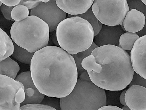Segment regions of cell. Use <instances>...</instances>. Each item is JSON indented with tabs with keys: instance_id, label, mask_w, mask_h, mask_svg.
Instances as JSON below:
<instances>
[{
	"instance_id": "cell-1",
	"label": "cell",
	"mask_w": 146,
	"mask_h": 110,
	"mask_svg": "<svg viewBox=\"0 0 146 110\" xmlns=\"http://www.w3.org/2000/svg\"><path fill=\"white\" fill-rule=\"evenodd\" d=\"M36 87L48 97L60 98L72 91L78 79L72 55L60 47L47 46L35 52L30 64Z\"/></svg>"
},
{
	"instance_id": "cell-2",
	"label": "cell",
	"mask_w": 146,
	"mask_h": 110,
	"mask_svg": "<svg viewBox=\"0 0 146 110\" xmlns=\"http://www.w3.org/2000/svg\"><path fill=\"white\" fill-rule=\"evenodd\" d=\"M82 65L93 83L110 91L125 88L134 73L129 55L121 48L113 45L95 48L83 60Z\"/></svg>"
},
{
	"instance_id": "cell-3",
	"label": "cell",
	"mask_w": 146,
	"mask_h": 110,
	"mask_svg": "<svg viewBox=\"0 0 146 110\" xmlns=\"http://www.w3.org/2000/svg\"><path fill=\"white\" fill-rule=\"evenodd\" d=\"M56 31L60 47L72 55L88 49L93 42L92 26L78 16L66 18L59 23Z\"/></svg>"
},
{
	"instance_id": "cell-4",
	"label": "cell",
	"mask_w": 146,
	"mask_h": 110,
	"mask_svg": "<svg viewBox=\"0 0 146 110\" xmlns=\"http://www.w3.org/2000/svg\"><path fill=\"white\" fill-rule=\"evenodd\" d=\"M12 40L18 45L31 52H35L47 46L49 29L44 21L35 15L15 21L10 29Z\"/></svg>"
},
{
	"instance_id": "cell-5",
	"label": "cell",
	"mask_w": 146,
	"mask_h": 110,
	"mask_svg": "<svg viewBox=\"0 0 146 110\" xmlns=\"http://www.w3.org/2000/svg\"><path fill=\"white\" fill-rule=\"evenodd\" d=\"M105 90L91 81L78 78L72 92L67 96L60 98L62 110H98L106 105Z\"/></svg>"
},
{
	"instance_id": "cell-6",
	"label": "cell",
	"mask_w": 146,
	"mask_h": 110,
	"mask_svg": "<svg viewBox=\"0 0 146 110\" xmlns=\"http://www.w3.org/2000/svg\"><path fill=\"white\" fill-rule=\"evenodd\" d=\"M91 8L94 15L103 24L111 26L123 25L129 11L126 0H95Z\"/></svg>"
},
{
	"instance_id": "cell-7",
	"label": "cell",
	"mask_w": 146,
	"mask_h": 110,
	"mask_svg": "<svg viewBox=\"0 0 146 110\" xmlns=\"http://www.w3.org/2000/svg\"><path fill=\"white\" fill-rule=\"evenodd\" d=\"M25 98L24 87L21 82L0 75V110H20Z\"/></svg>"
},
{
	"instance_id": "cell-8",
	"label": "cell",
	"mask_w": 146,
	"mask_h": 110,
	"mask_svg": "<svg viewBox=\"0 0 146 110\" xmlns=\"http://www.w3.org/2000/svg\"><path fill=\"white\" fill-rule=\"evenodd\" d=\"M30 15L36 16L44 21L51 32L56 30L59 23L66 18V14L58 6L56 0H50L46 3L40 2L31 10Z\"/></svg>"
},
{
	"instance_id": "cell-9",
	"label": "cell",
	"mask_w": 146,
	"mask_h": 110,
	"mask_svg": "<svg viewBox=\"0 0 146 110\" xmlns=\"http://www.w3.org/2000/svg\"><path fill=\"white\" fill-rule=\"evenodd\" d=\"M130 56L134 72L146 80V34L135 42Z\"/></svg>"
},
{
	"instance_id": "cell-10",
	"label": "cell",
	"mask_w": 146,
	"mask_h": 110,
	"mask_svg": "<svg viewBox=\"0 0 146 110\" xmlns=\"http://www.w3.org/2000/svg\"><path fill=\"white\" fill-rule=\"evenodd\" d=\"M15 79L21 82L24 87L25 98L21 104V106L27 104L40 103L42 102L45 95L40 93L35 86L30 71L21 73Z\"/></svg>"
},
{
	"instance_id": "cell-11",
	"label": "cell",
	"mask_w": 146,
	"mask_h": 110,
	"mask_svg": "<svg viewBox=\"0 0 146 110\" xmlns=\"http://www.w3.org/2000/svg\"><path fill=\"white\" fill-rule=\"evenodd\" d=\"M127 105L131 110H146V88L133 85L127 90L125 95Z\"/></svg>"
},
{
	"instance_id": "cell-12",
	"label": "cell",
	"mask_w": 146,
	"mask_h": 110,
	"mask_svg": "<svg viewBox=\"0 0 146 110\" xmlns=\"http://www.w3.org/2000/svg\"><path fill=\"white\" fill-rule=\"evenodd\" d=\"M58 6L63 11L75 16L86 12L91 7L94 0H56Z\"/></svg>"
},
{
	"instance_id": "cell-13",
	"label": "cell",
	"mask_w": 146,
	"mask_h": 110,
	"mask_svg": "<svg viewBox=\"0 0 146 110\" xmlns=\"http://www.w3.org/2000/svg\"><path fill=\"white\" fill-rule=\"evenodd\" d=\"M145 20L143 13L136 9H132L127 14L123 25L126 31L135 33L143 29Z\"/></svg>"
},
{
	"instance_id": "cell-14",
	"label": "cell",
	"mask_w": 146,
	"mask_h": 110,
	"mask_svg": "<svg viewBox=\"0 0 146 110\" xmlns=\"http://www.w3.org/2000/svg\"><path fill=\"white\" fill-rule=\"evenodd\" d=\"M117 26L103 24L99 32L94 36L93 42L98 47L108 45L118 46L119 40L117 39L116 36Z\"/></svg>"
},
{
	"instance_id": "cell-15",
	"label": "cell",
	"mask_w": 146,
	"mask_h": 110,
	"mask_svg": "<svg viewBox=\"0 0 146 110\" xmlns=\"http://www.w3.org/2000/svg\"><path fill=\"white\" fill-rule=\"evenodd\" d=\"M0 33V61H2L13 54L14 45L13 40L1 28Z\"/></svg>"
},
{
	"instance_id": "cell-16",
	"label": "cell",
	"mask_w": 146,
	"mask_h": 110,
	"mask_svg": "<svg viewBox=\"0 0 146 110\" xmlns=\"http://www.w3.org/2000/svg\"><path fill=\"white\" fill-rule=\"evenodd\" d=\"M20 70L18 64L9 57L0 61V74L15 79Z\"/></svg>"
},
{
	"instance_id": "cell-17",
	"label": "cell",
	"mask_w": 146,
	"mask_h": 110,
	"mask_svg": "<svg viewBox=\"0 0 146 110\" xmlns=\"http://www.w3.org/2000/svg\"><path fill=\"white\" fill-rule=\"evenodd\" d=\"M14 50L12 57L22 63L30 65L35 52H31L26 49L17 45L13 40Z\"/></svg>"
},
{
	"instance_id": "cell-18",
	"label": "cell",
	"mask_w": 146,
	"mask_h": 110,
	"mask_svg": "<svg viewBox=\"0 0 146 110\" xmlns=\"http://www.w3.org/2000/svg\"><path fill=\"white\" fill-rule=\"evenodd\" d=\"M78 16L88 21L92 27L94 31V36L97 35L101 30L103 24L96 17L91 7L85 13L82 14L72 16L68 14L67 18Z\"/></svg>"
},
{
	"instance_id": "cell-19",
	"label": "cell",
	"mask_w": 146,
	"mask_h": 110,
	"mask_svg": "<svg viewBox=\"0 0 146 110\" xmlns=\"http://www.w3.org/2000/svg\"><path fill=\"white\" fill-rule=\"evenodd\" d=\"M139 38L135 33L129 32L125 33L119 38L118 46L125 50H131L135 42Z\"/></svg>"
},
{
	"instance_id": "cell-20",
	"label": "cell",
	"mask_w": 146,
	"mask_h": 110,
	"mask_svg": "<svg viewBox=\"0 0 146 110\" xmlns=\"http://www.w3.org/2000/svg\"><path fill=\"white\" fill-rule=\"evenodd\" d=\"M98 47V46L93 42L91 46L88 49L76 54L72 55L76 66L78 76L83 72L86 70L82 67V61L91 54L94 49Z\"/></svg>"
},
{
	"instance_id": "cell-21",
	"label": "cell",
	"mask_w": 146,
	"mask_h": 110,
	"mask_svg": "<svg viewBox=\"0 0 146 110\" xmlns=\"http://www.w3.org/2000/svg\"><path fill=\"white\" fill-rule=\"evenodd\" d=\"M29 9L25 6L18 4L15 6L11 13L12 19L14 21H19L26 19L29 16Z\"/></svg>"
},
{
	"instance_id": "cell-22",
	"label": "cell",
	"mask_w": 146,
	"mask_h": 110,
	"mask_svg": "<svg viewBox=\"0 0 146 110\" xmlns=\"http://www.w3.org/2000/svg\"><path fill=\"white\" fill-rule=\"evenodd\" d=\"M56 110L53 107L47 105L40 103L29 104L24 105L20 107V110Z\"/></svg>"
},
{
	"instance_id": "cell-23",
	"label": "cell",
	"mask_w": 146,
	"mask_h": 110,
	"mask_svg": "<svg viewBox=\"0 0 146 110\" xmlns=\"http://www.w3.org/2000/svg\"><path fill=\"white\" fill-rule=\"evenodd\" d=\"M133 85H139L146 88V80L134 72L133 79L129 86Z\"/></svg>"
},
{
	"instance_id": "cell-24",
	"label": "cell",
	"mask_w": 146,
	"mask_h": 110,
	"mask_svg": "<svg viewBox=\"0 0 146 110\" xmlns=\"http://www.w3.org/2000/svg\"><path fill=\"white\" fill-rule=\"evenodd\" d=\"M0 7L1 12L4 17L7 19L14 21L11 17V13L13 9L15 6L9 7L2 4Z\"/></svg>"
},
{
	"instance_id": "cell-25",
	"label": "cell",
	"mask_w": 146,
	"mask_h": 110,
	"mask_svg": "<svg viewBox=\"0 0 146 110\" xmlns=\"http://www.w3.org/2000/svg\"><path fill=\"white\" fill-rule=\"evenodd\" d=\"M41 2V0H21L19 4L22 5L26 7L29 9H33L37 7Z\"/></svg>"
},
{
	"instance_id": "cell-26",
	"label": "cell",
	"mask_w": 146,
	"mask_h": 110,
	"mask_svg": "<svg viewBox=\"0 0 146 110\" xmlns=\"http://www.w3.org/2000/svg\"><path fill=\"white\" fill-rule=\"evenodd\" d=\"M0 1L3 4L10 7L15 6L20 3L21 0H0Z\"/></svg>"
},
{
	"instance_id": "cell-27",
	"label": "cell",
	"mask_w": 146,
	"mask_h": 110,
	"mask_svg": "<svg viewBox=\"0 0 146 110\" xmlns=\"http://www.w3.org/2000/svg\"><path fill=\"white\" fill-rule=\"evenodd\" d=\"M50 42L53 43L55 46L60 47L57 40L56 30L50 32L49 39Z\"/></svg>"
},
{
	"instance_id": "cell-28",
	"label": "cell",
	"mask_w": 146,
	"mask_h": 110,
	"mask_svg": "<svg viewBox=\"0 0 146 110\" xmlns=\"http://www.w3.org/2000/svg\"><path fill=\"white\" fill-rule=\"evenodd\" d=\"M98 110H121V108L115 106L105 105L101 107Z\"/></svg>"
},
{
	"instance_id": "cell-29",
	"label": "cell",
	"mask_w": 146,
	"mask_h": 110,
	"mask_svg": "<svg viewBox=\"0 0 146 110\" xmlns=\"http://www.w3.org/2000/svg\"><path fill=\"white\" fill-rule=\"evenodd\" d=\"M79 78L80 79L84 81H91L89 75L86 70L82 73L79 76Z\"/></svg>"
},
{
	"instance_id": "cell-30",
	"label": "cell",
	"mask_w": 146,
	"mask_h": 110,
	"mask_svg": "<svg viewBox=\"0 0 146 110\" xmlns=\"http://www.w3.org/2000/svg\"><path fill=\"white\" fill-rule=\"evenodd\" d=\"M127 90L123 91L119 97V101L120 103L124 106H127L126 103L125 95Z\"/></svg>"
},
{
	"instance_id": "cell-31",
	"label": "cell",
	"mask_w": 146,
	"mask_h": 110,
	"mask_svg": "<svg viewBox=\"0 0 146 110\" xmlns=\"http://www.w3.org/2000/svg\"><path fill=\"white\" fill-rule=\"evenodd\" d=\"M121 108L123 110H131L127 106H123Z\"/></svg>"
},
{
	"instance_id": "cell-32",
	"label": "cell",
	"mask_w": 146,
	"mask_h": 110,
	"mask_svg": "<svg viewBox=\"0 0 146 110\" xmlns=\"http://www.w3.org/2000/svg\"><path fill=\"white\" fill-rule=\"evenodd\" d=\"M50 0H41V2L44 3H46L49 1Z\"/></svg>"
},
{
	"instance_id": "cell-33",
	"label": "cell",
	"mask_w": 146,
	"mask_h": 110,
	"mask_svg": "<svg viewBox=\"0 0 146 110\" xmlns=\"http://www.w3.org/2000/svg\"><path fill=\"white\" fill-rule=\"evenodd\" d=\"M141 1L143 3L146 5V0H141Z\"/></svg>"
},
{
	"instance_id": "cell-34",
	"label": "cell",
	"mask_w": 146,
	"mask_h": 110,
	"mask_svg": "<svg viewBox=\"0 0 146 110\" xmlns=\"http://www.w3.org/2000/svg\"><path fill=\"white\" fill-rule=\"evenodd\" d=\"M2 2H1L0 1V6H1L2 5Z\"/></svg>"
}]
</instances>
